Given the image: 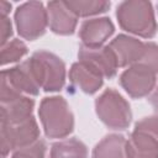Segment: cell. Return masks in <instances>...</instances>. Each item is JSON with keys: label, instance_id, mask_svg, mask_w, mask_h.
<instances>
[{"label": "cell", "instance_id": "6da1fadb", "mask_svg": "<svg viewBox=\"0 0 158 158\" xmlns=\"http://www.w3.org/2000/svg\"><path fill=\"white\" fill-rule=\"evenodd\" d=\"M116 15L121 27L135 35L149 38L157 31L152 5L148 1H123L118 5Z\"/></svg>", "mask_w": 158, "mask_h": 158}, {"label": "cell", "instance_id": "7a4b0ae2", "mask_svg": "<svg viewBox=\"0 0 158 158\" xmlns=\"http://www.w3.org/2000/svg\"><path fill=\"white\" fill-rule=\"evenodd\" d=\"M38 114L48 137L62 138L72 132L74 125L73 115L63 98L52 96L43 99Z\"/></svg>", "mask_w": 158, "mask_h": 158}, {"label": "cell", "instance_id": "3957f363", "mask_svg": "<svg viewBox=\"0 0 158 158\" xmlns=\"http://www.w3.org/2000/svg\"><path fill=\"white\" fill-rule=\"evenodd\" d=\"M27 64L38 86L44 91H57L63 86L65 79L64 63L53 53L36 52L27 60Z\"/></svg>", "mask_w": 158, "mask_h": 158}, {"label": "cell", "instance_id": "277c9868", "mask_svg": "<svg viewBox=\"0 0 158 158\" xmlns=\"http://www.w3.org/2000/svg\"><path fill=\"white\" fill-rule=\"evenodd\" d=\"M127 158H158V116L144 117L126 141Z\"/></svg>", "mask_w": 158, "mask_h": 158}, {"label": "cell", "instance_id": "5b68a950", "mask_svg": "<svg viewBox=\"0 0 158 158\" xmlns=\"http://www.w3.org/2000/svg\"><path fill=\"white\" fill-rule=\"evenodd\" d=\"M95 106L99 118L110 128L123 130L131 122L128 102L114 89L105 90L98 98Z\"/></svg>", "mask_w": 158, "mask_h": 158}, {"label": "cell", "instance_id": "8992f818", "mask_svg": "<svg viewBox=\"0 0 158 158\" xmlns=\"http://www.w3.org/2000/svg\"><path fill=\"white\" fill-rule=\"evenodd\" d=\"M40 86L27 62L1 73V102L21 95V93L37 95Z\"/></svg>", "mask_w": 158, "mask_h": 158}, {"label": "cell", "instance_id": "52a82bcc", "mask_svg": "<svg viewBox=\"0 0 158 158\" xmlns=\"http://www.w3.org/2000/svg\"><path fill=\"white\" fill-rule=\"evenodd\" d=\"M40 135L38 126L31 116L17 122L1 123V152L2 158L12 149H19L37 141Z\"/></svg>", "mask_w": 158, "mask_h": 158}, {"label": "cell", "instance_id": "ba28073f", "mask_svg": "<svg viewBox=\"0 0 158 158\" xmlns=\"http://www.w3.org/2000/svg\"><path fill=\"white\" fill-rule=\"evenodd\" d=\"M15 21L19 33L26 40H36L46 31L48 22L47 10L37 1H30L21 5L16 14Z\"/></svg>", "mask_w": 158, "mask_h": 158}, {"label": "cell", "instance_id": "9c48e42d", "mask_svg": "<svg viewBox=\"0 0 158 158\" xmlns=\"http://www.w3.org/2000/svg\"><path fill=\"white\" fill-rule=\"evenodd\" d=\"M78 56L80 63L88 65L90 69H93L101 77H106V78L114 77L118 67L116 57L109 46L107 47L81 46Z\"/></svg>", "mask_w": 158, "mask_h": 158}, {"label": "cell", "instance_id": "30bf717a", "mask_svg": "<svg viewBox=\"0 0 158 158\" xmlns=\"http://www.w3.org/2000/svg\"><path fill=\"white\" fill-rule=\"evenodd\" d=\"M121 85L132 98L149 94L156 84V73L142 64H133L121 75Z\"/></svg>", "mask_w": 158, "mask_h": 158}, {"label": "cell", "instance_id": "8fae6325", "mask_svg": "<svg viewBox=\"0 0 158 158\" xmlns=\"http://www.w3.org/2000/svg\"><path fill=\"white\" fill-rule=\"evenodd\" d=\"M111 51L114 52L117 65L125 67L128 64H136L143 56L146 43L125 35L117 36L115 40L111 41L110 46Z\"/></svg>", "mask_w": 158, "mask_h": 158}, {"label": "cell", "instance_id": "7c38bea8", "mask_svg": "<svg viewBox=\"0 0 158 158\" xmlns=\"http://www.w3.org/2000/svg\"><path fill=\"white\" fill-rule=\"evenodd\" d=\"M112 32L114 25L109 19H93L81 25L79 37L83 41V46L101 47V44L112 35Z\"/></svg>", "mask_w": 158, "mask_h": 158}, {"label": "cell", "instance_id": "4fadbf2b", "mask_svg": "<svg viewBox=\"0 0 158 158\" xmlns=\"http://www.w3.org/2000/svg\"><path fill=\"white\" fill-rule=\"evenodd\" d=\"M48 23L53 32L59 35H72L77 26V16L65 6L63 1L48 2Z\"/></svg>", "mask_w": 158, "mask_h": 158}, {"label": "cell", "instance_id": "5bb4252c", "mask_svg": "<svg viewBox=\"0 0 158 158\" xmlns=\"http://www.w3.org/2000/svg\"><path fill=\"white\" fill-rule=\"evenodd\" d=\"M70 81L81 91L93 94L102 85V77L83 63H75L69 72Z\"/></svg>", "mask_w": 158, "mask_h": 158}, {"label": "cell", "instance_id": "9a60e30c", "mask_svg": "<svg viewBox=\"0 0 158 158\" xmlns=\"http://www.w3.org/2000/svg\"><path fill=\"white\" fill-rule=\"evenodd\" d=\"M33 105V100L23 95L1 102V123L17 122L31 117Z\"/></svg>", "mask_w": 158, "mask_h": 158}, {"label": "cell", "instance_id": "2e32d148", "mask_svg": "<svg viewBox=\"0 0 158 158\" xmlns=\"http://www.w3.org/2000/svg\"><path fill=\"white\" fill-rule=\"evenodd\" d=\"M91 158H127L125 137L120 135L106 136L94 148Z\"/></svg>", "mask_w": 158, "mask_h": 158}, {"label": "cell", "instance_id": "e0dca14e", "mask_svg": "<svg viewBox=\"0 0 158 158\" xmlns=\"http://www.w3.org/2000/svg\"><path fill=\"white\" fill-rule=\"evenodd\" d=\"M88 151L83 142L70 138L52 146L49 158H86Z\"/></svg>", "mask_w": 158, "mask_h": 158}, {"label": "cell", "instance_id": "ac0fdd59", "mask_svg": "<svg viewBox=\"0 0 158 158\" xmlns=\"http://www.w3.org/2000/svg\"><path fill=\"white\" fill-rule=\"evenodd\" d=\"M65 6L75 15V16H89L99 12H104L110 7V2L107 1H63Z\"/></svg>", "mask_w": 158, "mask_h": 158}, {"label": "cell", "instance_id": "d6986e66", "mask_svg": "<svg viewBox=\"0 0 158 158\" xmlns=\"http://www.w3.org/2000/svg\"><path fill=\"white\" fill-rule=\"evenodd\" d=\"M27 52L26 46L20 40H12L7 44L2 46L1 49V64L5 65L11 62L19 60Z\"/></svg>", "mask_w": 158, "mask_h": 158}, {"label": "cell", "instance_id": "ffe728a7", "mask_svg": "<svg viewBox=\"0 0 158 158\" xmlns=\"http://www.w3.org/2000/svg\"><path fill=\"white\" fill-rule=\"evenodd\" d=\"M46 144L42 139H37L36 142L19 148L14 152L12 158H44Z\"/></svg>", "mask_w": 158, "mask_h": 158}, {"label": "cell", "instance_id": "44dd1931", "mask_svg": "<svg viewBox=\"0 0 158 158\" xmlns=\"http://www.w3.org/2000/svg\"><path fill=\"white\" fill-rule=\"evenodd\" d=\"M136 64H142L157 74L158 73V46L154 43H146L144 53Z\"/></svg>", "mask_w": 158, "mask_h": 158}, {"label": "cell", "instance_id": "7402d4cb", "mask_svg": "<svg viewBox=\"0 0 158 158\" xmlns=\"http://www.w3.org/2000/svg\"><path fill=\"white\" fill-rule=\"evenodd\" d=\"M0 33H1V44L5 46L7 38L11 36L12 30H11V22L6 16H1V22H0Z\"/></svg>", "mask_w": 158, "mask_h": 158}, {"label": "cell", "instance_id": "603a6c76", "mask_svg": "<svg viewBox=\"0 0 158 158\" xmlns=\"http://www.w3.org/2000/svg\"><path fill=\"white\" fill-rule=\"evenodd\" d=\"M149 101H151V104L153 105V107L158 111V86H157V89H156V91L151 95V98H149Z\"/></svg>", "mask_w": 158, "mask_h": 158}, {"label": "cell", "instance_id": "cb8c5ba5", "mask_svg": "<svg viewBox=\"0 0 158 158\" xmlns=\"http://www.w3.org/2000/svg\"><path fill=\"white\" fill-rule=\"evenodd\" d=\"M0 6H1V16H6V14L9 12L11 5L10 4H6L5 1H1L0 2Z\"/></svg>", "mask_w": 158, "mask_h": 158}]
</instances>
